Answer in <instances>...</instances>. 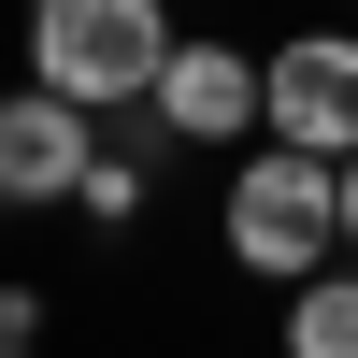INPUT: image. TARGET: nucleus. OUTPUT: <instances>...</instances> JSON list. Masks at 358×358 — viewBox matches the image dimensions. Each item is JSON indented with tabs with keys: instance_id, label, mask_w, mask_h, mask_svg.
Returning a JSON list of instances; mask_svg holds the SVG:
<instances>
[{
	"instance_id": "3",
	"label": "nucleus",
	"mask_w": 358,
	"mask_h": 358,
	"mask_svg": "<svg viewBox=\"0 0 358 358\" xmlns=\"http://www.w3.org/2000/svg\"><path fill=\"white\" fill-rule=\"evenodd\" d=\"M143 115H158L172 143H258V129H273V57H244V43H201V29H187Z\"/></svg>"
},
{
	"instance_id": "1",
	"label": "nucleus",
	"mask_w": 358,
	"mask_h": 358,
	"mask_svg": "<svg viewBox=\"0 0 358 358\" xmlns=\"http://www.w3.org/2000/svg\"><path fill=\"white\" fill-rule=\"evenodd\" d=\"M158 72H172L158 0H29V86H57L86 115H129V101H158Z\"/></svg>"
},
{
	"instance_id": "9",
	"label": "nucleus",
	"mask_w": 358,
	"mask_h": 358,
	"mask_svg": "<svg viewBox=\"0 0 358 358\" xmlns=\"http://www.w3.org/2000/svg\"><path fill=\"white\" fill-rule=\"evenodd\" d=\"M0 358H43V344H0Z\"/></svg>"
},
{
	"instance_id": "8",
	"label": "nucleus",
	"mask_w": 358,
	"mask_h": 358,
	"mask_svg": "<svg viewBox=\"0 0 358 358\" xmlns=\"http://www.w3.org/2000/svg\"><path fill=\"white\" fill-rule=\"evenodd\" d=\"M344 258H358V158H344Z\"/></svg>"
},
{
	"instance_id": "5",
	"label": "nucleus",
	"mask_w": 358,
	"mask_h": 358,
	"mask_svg": "<svg viewBox=\"0 0 358 358\" xmlns=\"http://www.w3.org/2000/svg\"><path fill=\"white\" fill-rule=\"evenodd\" d=\"M273 143L358 158V29H287L273 43Z\"/></svg>"
},
{
	"instance_id": "4",
	"label": "nucleus",
	"mask_w": 358,
	"mask_h": 358,
	"mask_svg": "<svg viewBox=\"0 0 358 358\" xmlns=\"http://www.w3.org/2000/svg\"><path fill=\"white\" fill-rule=\"evenodd\" d=\"M86 158H101V115L86 101H57V86H15L0 101V215L86 201Z\"/></svg>"
},
{
	"instance_id": "6",
	"label": "nucleus",
	"mask_w": 358,
	"mask_h": 358,
	"mask_svg": "<svg viewBox=\"0 0 358 358\" xmlns=\"http://www.w3.org/2000/svg\"><path fill=\"white\" fill-rule=\"evenodd\" d=\"M287 358H358V273L287 287Z\"/></svg>"
},
{
	"instance_id": "2",
	"label": "nucleus",
	"mask_w": 358,
	"mask_h": 358,
	"mask_svg": "<svg viewBox=\"0 0 358 358\" xmlns=\"http://www.w3.org/2000/svg\"><path fill=\"white\" fill-rule=\"evenodd\" d=\"M229 258H244L258 287H315L344 244V158H301V143H258L244 172H229Z\"/></svg>"
},
{
	"instance_id": "7",
	"label": "nucleus",
	"mask_w": 358,
	"mask_h": 358,
	"mask_svg": "<svg viewBox=\"0 0 358 358\" xmlns=\"http://www.w3.org/2000/svg\"><path fill=\"white\" fill-rule=\"evenodd\" d=\"M86 215H101V229L143 215V143H101V158H86Z\"/></svg>"
}]
</instances>
